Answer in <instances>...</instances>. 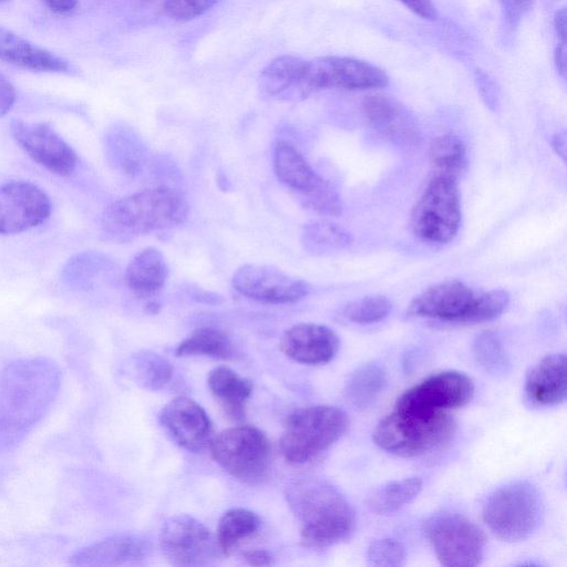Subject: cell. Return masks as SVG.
Here are the masks:
<instances>
[{
	"instance_id": "obj_32",
	"label": "cell",
	"mask_w": 567,
	"mask_h": 567,
	"mask_svg": "<svg viewBox=\"0 0 567 567\" xmlns=\"http://www.w3.org/2000/svg\"><path fill=\"white\" fill-rule=\"evenodd\" d=\"M429 158L433 174L457 179L466 167V147L457 135L442 134L431 142Z\"/></svg>"
},
{
	"instance_id": "obj_2",
	"label": "cell",
	"mask_w": 567,
	"mask_h": 567,
	"mask_svg": "<svg viewBox=\"0 0 567 567\" xmlns=\"http://www.w3.org/2000/svg\"><path fill=\"white\" fill-rule=\"evenodd\" d=\"M287 503L300 529L301 542L324 549L348 540L355 529V512L341 492L322 478L303 476L286 487Z\"/></svg>"
},
{
	"instance_id": "obj_36",
	"label": "cell",
	"mask_w": 567,
	"mask_h": 567,
	"mask_svg": "<svg viewBox=\"0 0 567 567\" xmlns=\"http://www.w3.org/2000/svg\"><path fill=\"white\" fill-rule=\"evenodd\" d=\"M473 354L476 362L488 373L496 375L508 370V355L499 337L493 331H484L476 337Z\"/></svg>"
},
{
	"instance_id": "obj_48",
	"label": "cell",
	"mask_w": 567,
	"mask_h": 567,
	"mask_svg": "<svg viewBox=\"0 0 567 567\" xmlns=\"http://www.w3.org/2000/svg\"><path fill=\"white\" fill-rule=\"evenodd\" d=\"M551 145L555 152L565 159L566 154V138L564 133H557L553 136Z\"/></svg>"
},
{
	"instance_id": "obj_16",
	"label": "cell",
	"mask_w": 567,
	"mask_h": 567,
	"mask_svg": "<svg viewBox=\"0 0 567 567\" xmlns=\"http://www.w3.org/2000/svg\"><path fill=\"white\" fill-rule=\"evenodd\" d=\"M51 214L47 193L27 181H10L0 186V234L13 235L44 223Z\"/></svg>"
},
{
	"instance_id": "obj_3",
	"label": "cell",
	"mask_w": 567,
	"mask_h": 567,
	"mask_svg": "<svg viewBox=\"0 0 567 567\" xmlns=\"http://www.w3.org/2000/svg\"><path fill=\"white\" fill-rule=\"evenodd\" d=\"M188 213V203L179 192L154 187L111 203L102 213L101 227L112 239L127 240L178 226Z\"/></svg>"
},
{
	"instance_id": "obj_46",
	"label": "cell",
	"mask_w": 567,
	"mask_h": 567,
	"mask_svg": "<svg viewBox=\"0 0 567 567\" xmlns=\"http://www.w3.org/2000/svg\"><path fill=\"white\" fill-rule=\"evenodd\" d=\"M47 7L56 13H68L72 11L78 0H42Z\"/></svg>"
},
{
	"instance_id": "obj_23",
	"label": "cell",
	"mask_w": 567,
	"mask_h": 567,
	"mask_svg": "<svg viewBox=\"0 0 567 567\" xmlns=\"http://www.w3.org/2000/svg\"><path fill=\"white\" fill-rule=\"evenodd\" d=\"M305 64L306 60L295 55H280L271 60L259 76L261 93L278 101L305 99L302 91Z\"/></svg>"
},
{
	"instance_id": "obj_14",
	"label": "cell",
	"mask_w": 567,
	"mask_h": 567,
	"mask_svg": "<svg viewBox=\"0 0 567 567\" xmlns=\"http://www.w3.org/2000/svg\"><path fill=\"white\" fill-rule=\"evenodd\" d=\"M474 391V383L466 374L441 371L406 390L394 408L427 414L447 412L466 405Z\"/></svg>"
},
{
	"instance_id": "obj_29",
	"label": "cell",
	"mask_w": 567,
	"mask_h": 567,
	"mask_svg": "<svg viewBox=\"0 0 567 567\" xmlns=\"http://www.w3.org/2000/svg\"><path fill=\"white\" fill-rule=\"evenodd\" d=\"M300 240L309 254L324 256L347 249L352 243V237L340 225L318 219L302 226Z\"/></svg>"
},
{
	"instance_id": "obj_30",
	"label": "cell",
	"mask_w": 567,
	"mask_h": 567,
	"mask_svg": "<svg viewBox=\"0 0 567 567\" xmlns=\"http://www.w3.org/2000/svg\"><path fill=\"white\" fill-rule=\"evenodd\" d=\"M261 520L252 511L231 508L223 514L217 527L216 540L221 554H231L244 540L255 535Z\"/></svg>"
},
{
	"instance_id": "obj_42",
	"label": "cell",
	"mask_w": 567,
	"mask_h": 567,
	"mask_svg": "<svg viewBox=\"0 0 567 567\" xmlns=\"http://www.w3.org/2000/svg\"><path fill=\"white\" fill-rule=\"evenodd\" d=\"M405 8L425 20H436L437 11L432 0H396Z\"/></svg>"
},
{
	"instance_id": "obj_17",
	"label": "cell",
	"mask_w": 567,
	"mask_h": 567,
	"mask_svg": "<svg viewBox=\"0 0 567 567\" xmlns=\"http://www.w3.org/2000/svg\"><path fill=\"white\" fill-rule=\"evenodd\" d=\"M10 131L24 152L52 174L66 177L74 172L76 154L48 124L13 120Z\"/></svg>"
},
{
	"instance_id": "obj_21",
	"label": "cell",
	"mask_w": 567,
	"mask_h": 567,
	"mask_svg": "<svg viewBox=\"0 0 567 567\" xmlns=\"http://www.w3.org/2000/svg\"><path fill=\"white\" fill-rule=\"evenodd\" d=\"M148 543L137 536H114L76 551L70 564L75 566H130L141 564L148 555Z\"/></svg>"
},
{
	"instance_id": "obj_13",
	"label": "cell",
	"mask_w": 567,
	"mask_h": 567,
	"mask_svg": "<svg viewBox=\"0 0 567 567\" xmlns=\"http://www.w3.org/2000/svg\"><path fill=\"white\" fill-rule=\"evenodd\" d=\"M158 544L163 556L175 566L208 565L220 553L210 530L189 515L166 519L159 530Z\"/></svg>"
},
{
	"instance_id": "obj_9",
	"label": "cell",
	"mask_w": 567,
	"mask_h": 567,
	"mask_svg": "<svg viewBox=\"0 0 567 567\" xmlns=\"http://www.w3.org/2000/svg\"><path fill=\"white\" fill-rule=\"evenodd\" d=\"M274 172L278 181L297 194L302 206L321 216H339L341 198L303 155L290 143L280 141L274 151Z\"/></svg>"
},
{
	"instance_id": "obj_37",
	"label": "cell",
	"mask_w": 567,
	"mask_h": 567,
	"mask_svg": "<svg viewBox=\"0 0 567 567\" xmlns=\"http://www.w3.org/2000/svg\"><path fill=\"white\" fill-rule=\"evenodd\" d=\"M391 300L384 296H368L347 303L340 317L351 323L369 324L383 320L391 311Z\"/></svg>"
},
{
	"instance_id": "obj_19",
	"label": "cell",
	"mask_w": 567,
	"mask_h": 567,
	"mask_svg": "<svg viewBox=\"0 0 567 567\" xmlns=\"http://www.w3.org/2000/svg\"><path fill=\"white\" fill-rule=\"evenodd\" d=\"M279 348L296 362L319 365L333 360L340 348V339L327 326L302 322L284 332Z\"/></svg>"
},
{
	"instance_id": "obj_12",
	"label": "cell",
	"mask_w": 567,
	"mask_h": 567,
	"mask_svg": "<svg viewBox=\"0 0 567 567\" xmlns=\"http://www.w3.org/2000/svg\"><path fill=\"white\" fill-rule=\"evenodd\" d=\"M386 73L367 61L328 55L307 61L303 70L305 99L322 90L362 91L386 86Z\"/></svg>"
},
{
	"instance_id": "obj_8",
	"label": "cell",
	"mask_w": 567,
	"mask_h": 567,
	"mask_svg": "<svg viewBox=\"0 0 567 567\" xmlns=\"http://www.w3.org/2000/svg\"><path fill=\"white\" fill-rule=\"evenodd\" d=\"M461 219L456 179L433 174L412 209L413 234L424 243L445 245L456 236Z\"/></svg>"
},
{
	"instance_id": "obj_25",
	"label": "cell",
	"mask_w": 567,
	"mask_h": 567,
	"mask_svg": "<svg viewBox=\"0 0 567 567\" xmlns=\"http://www.w3.org/2000/svg\"><path fill=\"white\" fill-rule=\"evenodd\" d=\"M168 266L162 251L146 248L140 251L127 265L125 284L131 292L146 299L157 295L166 284Z\"/></svg>"
},
{
	"instance_id": "obj_43",
	"label": "cell",
	"mask_w": 567,
	"mask_h": 567,
	"mask_svg": "<svg viewBox=\"0 0 567 567\" xmlns=\"http://www.w3.org/2000/svg\"><path fill=\"white\" fill-rule=\"evenodd\" d=\"M16 101V90L11 82L0 74V117L6 115Z\"/></svg>"
},
{
	"instance_id": "obj_20",
	"label": "cell",
	"mask_w": 567,
	"mask_h": 567,
	"mask_svg": "<svg viewBox=\"0 0 567 567\" xmlns=\"http://www.w3.org/2000/svg\"><path fill=\"white\" fill-rule=\"evenodd\" d=\"M362 113L370 125L393 143L404 147L419 144L421 133L413 114L399 101L385 95H369Z\"/></svg>"
},
{
	"instance_id": "obj_22",
	"label": "cell",
	"mask_w": 567,
	"mask_h": 567,
	"mask_svg": "<svg viewBox=\"0 0 567 567\" xmlns=\"http://www.w3.org/2000/svg\"><path fill=\"white\" fill-rule=\"evenodd\" d=\"M525 393L536 406L563 403L567 394L565 353L548 354L536 363L526 375Z\"/></svg>"
},
{
	"instance_id": "obj_47",
	"label": "cell",
	"mask_w": 567,
	"mask_h": 567,
	"mask_svg": "<svg viewBox=\"0 0 567 567\" xmlns=\"http://www.w3.org/2000/svg\"><path fill=\"white\" fill-rule=\"evenodd\" d=\"M566 10L559 9L554 18V28L558 40H566Z\"/></svg>"
},
{
	"instance_id": "obj_33",
	"label": "cell",
	"mask_w": 567,
	"mask_h": 567,
	"mask_svg": "<svg viewBox=\"0 0 567 567\" xmlns=\"http://www.w3.org/2000/svg\"><path fill=\"white\" fill-rule=\"evenodd\" d=\"M422 486L423 482L417 476L389 482L372 494L369 507L380 515L394 513L413 501Z\"/></svg>"
},
{
	"instance_id": "obj_31",
	"label": "cell",
	"mask_w": 567,
	"mask_h": 567,
	"mask_svg": "<svg viewBox=\"0 0 567 567\" xmlns=\"http://www.w3.org/2000/svg\"><path fill=\"white\" fill-rule=\"evenodd\" d=\"M176 357H209L234 359L236 349L230 338L215 328H198L184 339L175 350Z\"/></svg>"
},
{
	"instance_id": "obj_26",
	"label": "cell",
	"mask_w": 567,
	"mask_h": 567,
	"mask_svg": "<svg viewBox=\"0 0 567 567\" xmlns=\"http://www.w3.org/2000/svg\"><path fill=\"white\" fill-rule=\"evenodd\" d=\"M210 393L234 421L245 416V406L252 392V383L233 369L221 365L213 369L207 378Z\"/></svg>"
},
{
	"instance_id": "obj_45",
	"label": "cell",
	"mask_w": 567,
	"mask_h": 567,
	"mask_svg": "<svg viewBox=\"0 0 567 567\" xmlns=\"http://www.w3.org/2000/svg\"><path fill=\"white\" fill-rule=\"evenodd\" d=\"M554 60L558 73L565 79L567 60L566 40H558L554 52Z\"/></svg>"
},
{
	"instance_id": "obj_15",
	"label": "cell",
	"mask_w": 567,
	"mask_h": 567,
	"mask_svg": "<svg viewBox=\"0 0 567 567\" xmlns=\"http://www.w3.org/2000/svg\"><path fill=\"white\" fill-rule=\"evenodd\" d=\"M233 288L241 296L267 305L295 303L310 291V285L274 266L246 264L231 279Z\"/></svg>"
},
{
	"instance_id": "obj_49",
	"label": "cell",
	"mask_w": 567,
	"mask_h": 567,
	"mask_svg": "<svg viewBox=\"0 0 567 567\" xmlns=\"http://www.w3.org/2000/svg\"><path fill=\"white\" fill-rule=\"evenodd\" d=\"M159 310H161V305L155 300H151L145 305V311L151 315H155V313L159 312Z\"/></svg>"
},
{
	"instance_id": "obj_39",
	"label": "cell",
	"mask_w": 567,
	"mask_h": 567,
	"mask_svg": "<svg viewBox=\"0 0 567 567\" xmlns=\"http://www.w3.org/2000/svg\"><path fill=\"white\" fill-rule=\"evenodd\" d=\"M219 0H166V14L177 21L193 20L210 10Z\"/></svg>"
},
{
	"instance_id": "obj_24",
	"label": "cell",
	"mask_w": 567,
	"mask_h": 567,
	"mask_svg": "<svg viewBox=\"0 0 567 567\" xmlns=\"http://www.w3.org/2000/svg\"><path fill=\"white\" fill-rule=\"evenodd\" d=\"M0 60L35 72H68L70 64L56 54L0 27Z\"/></svg>"
},
{
	"instance_id": "obj_50",
	"label": "cell",
	"mask_w": 567,
	"mask_h": 567,
	"mask_svg": "<svg viewBox=\"0 0 567 567\" xmlns=\"http://www.w3.org/2000/svg\"><path fill=\"white\" fill-rule=\"evenodd\" d=\"M2 1H4V0H0V2H2Z\"/></svg>"
},
{
	"instance_id": "obj_28",
	"label": "cell",
	"mask_w": 567,
	"mask_h": 567,
	"mask_svg": "<svg viewBox=\"0 0 567 567\" xmlns=\"http://www.w3.org/2000/svg\"><path fill=\"white\" fill-rule=\"evenodd\" d=\"M388 384L386 372L378 363L358 368L347 381L344 394L349 403L360 410L374 404Z\"/></svg>"
},
{
	"instance_id": "obj_6",
	"label": "cell",
	"mask_w": 567,
	"mask_h": 567,
	"mask_svg": "<svg viewBox=\"0 0 567 567\" xmlns=\"http://www.w3.org/2000/svg\"><path fill=\"white\" fill-rule=\"evenodd\" d=\"M349 417L338 406L315 404L293 411L280 437L282 456L291 464H305L333 445L348 430Z\"/></svg>"
},
{
	"instance_id": "obj_35",
	"label": "cell",
	"mask_w": 567,
	"mask_h": 567,
	"mask_svg": "<svg viewBox=\"0 0 567 567\" xmlns=\"http://www.w3.org/2000/svg\"><path fill=\"white\" fill-rule=\"evenodd\" d=\"M101 254L85 251L73 256L62 270L63 281L78 289L89 288L96 276L106 267Z\"/></svg>"
},
{
	"instance_id": "obj_44",
	"label": "cell",
	"mask_w": 567,
	"mask_h": 567,
	"mask_svg": "<svg viewBox=\"0 0 567 567\" xmlns=\"http://www.w3.org/2000/svg\"><path fill=\"white\" fill-rule=\"evenodd\" d=\"M243 558L251 566H268L272 564V556L265 549H251L243 554Z\"/></svg>"
},
{
	"instance_id": "obj_10",
	"label": "cell",
	"mask_w": 567,
	"mask_h": 567,
	"mask_svg": "<svg viewBox=\"0 0 567 567\" xmlns=\"http://www.w3.org/2000/svg\"><path fill=\"white\" fill-rule=\"evenodd\" d=\"M209 449L214 461L243 482H259L268 472L270 444L267 436L255 426L226 429L212 437Z\"/></svg>"
},
{
	"instance_id": "obj_11",
	"label": "cell",
	"mask_w": 567,
	"mask_h": 567,
	"mask_svg": "<svg viewBox=\"0 0 567 567\" xmlns=\"http://www.w3.org/2000/svg\"><path fill=\"white\" fill-rule=\"evenodd\" d=\"M423 534L443 566L474 567L484 558L485 535L462 514L441 512L430 516Z\"/></svg>"
},
{
	"instance_id": "obj_5",
	"label": "cell",
	"mask_w": 567,
	"mask_h": 567,
	"mask_svg": "<svg viewBox=\"0 0 567 567\" xmlns=\"http://www.w3.org/2000/svg\"><path fill=\"white\" fill-rule=\"evenodd\" d=\"M455 429V420L449 412L427 414L394 408L377 424L373 440L388 453L417 457L449 444Z\"/></svg>"
},
{
	"instance_id": "obj_34",
	"label": "cell",
	"mask_w": 567,
	"mask_h": 567,
	"mask_svg": "<svg viewBox=\"0 0 567 567\" xmlns=\"http://www.w3.org/2000/svg\"><path fill=\"white\" fill-rule=\"evenodd\" d=\"M131 370L134 379L145 389L159 390L171 380V363L157 353L141 352L132 358Z\"/></svg>"
},
{
	"instance_id": "obj_7",
	"label": "cell",
	"mask_w": 567,
	"mask_h": 567,
	"mask_svg": "<svg viewBox=\"0 0 567 567\" xmlns=\"http://www.w3.org/2000/svg\"><path fill=\"white\" fill-rule=\"evenodd\" d=\"M544 512L535 485L515 481L495 489L483 506V519L491 532L505 542H519L538 527Z\"/></svg>"
},
{
	"instance_id": "obj_40",
	"label": "cell",
	"mask_w": 567,
	"mask_h": 567,
	"mask_svg": "<svg viewBox=\"0 0 567 567\" xmlns=\"http://www.w3.org/2000/svg\"><path fill=\"white\" fill-rule=\"evenodd\" d=\"M534 0H498L505 22L515 28L530 10Z\"/></svg>"
},
{
	"instance_id": "obj_1",
	"label": "cell",
	"mask_w": 567,
	"mask_h": 567,
	"mask_svg": "<svg viewBox=\"0 0 567 567\" xmlns=\"http://www.w3.org/2000/svg\"><path fill=\"white\" fill-rule=\"evenodd\" d=\"M61 385L48 358L13 361L0 370V455L13 451L42 420Z\"/></svg>"
},
{
	"instance_id": "obj_4",
	"label": "cell",
	"mask_w": 567,
	"mask_h": 567,
	"mask_svg": "<svg viewBox=\"0 0 567 567\" xmlns=\"http://www.w3.org/2000/svg\"><path fill=\"white\" fill-rule=\"evenodd\" d=\"M509 303L503 289L476 291L458 280L427 287L409 305L408 313L449 323H478L502 315Z\"/></svg>"
},
{
	"instance_id": "obj_18",
	"label": "cell",
	"mask_w": 567,
	"mask_h": 567,
	"mask_svg": "<svg viewBox=\"0 0 567 567\" xmlns=\"http://www.w3.org/2000/svg\"><path fill=\"white\" fill-rule=\"evenodd\" d=\"M159 421L172 440L189 452L202 451L213 437V424L208 414L188 398H175L165 404Z\"/></svg>"
},
{
	"instance_id": "obj_38",
	"label": "cell",
	"mask_w": 567,
	"mask_h": 567,
	"mask_svg": "<svg viewBox=\"0 0 567 567\" xmlns=\"http://www.w3.org/2000/svg\"><path fill=\"white\" fill-rule=\"evenodd\" d=\"M367 561L369 566L399 567L404 565L405 550L396 539H375L368 547Z\"/></svg>"
},
{
	"instance_id": "obj_41",
	"label": "cell",
	"mask_w": 567,
	"mask_h": 567,
	"mask_svg": "<svg viewBox=\"0 0 567 567\" xmlns=\"http://www.w3.org/2000/svg\"><path fill=\"white\" fill-rule=\"evenodd\" d=\"M475 75L477 87L486 105L493 110L496 109L498 104V90L496 83L484 71L477 70Z\"/></svg>"
},
{
	"instance_id": "obj_27",
	"label": "cell",
	"mask_w": 567,
	"mask_h": 567,
	"mask_svg": "<svg viewBox=\"0 0 567 567\" xmlns=\"http://www.w3.org/2000/svg\"><path fill=\"white\" fill-rule=\"evenodd\" d=\"M105 154L112 166L126 175H136L143 165L142 143L131 130L113 127L105 135Z\"/></svg>"
}]
</instances>
